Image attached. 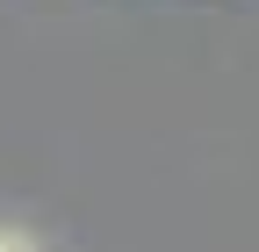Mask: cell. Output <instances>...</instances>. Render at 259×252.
Listing matches in <instances>:
<instances>
[{"instance_id": "obj_1", "label": "cell", "mask_w": 259, "mask_h": 252, "mask_svg": "<svg viewBox=\"0 0 259 252\" xmlns=\"http://www.w3.org/2000/svg\"><path fill=\"white\" fill-rule=\"evenodd\" d=\"M0 252H29V245H22V238H8V231H0Z\"/></svg>"}]
</instances>
